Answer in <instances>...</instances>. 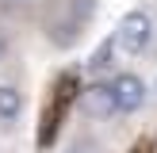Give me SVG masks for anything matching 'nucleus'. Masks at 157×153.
<instances>
[{
    "mask_svg": "<svg viewBox=\"0 0 157 153\" xmlns=\"http://www.w3.org/2000/svg\"><path fill=\"white\" fill-rule=\"evenodd\" d=\"M150 35H153V19L146 12H127L119 19V31H115V50L123 54H142L150 46Z\"/></svg>",
    "mask_w": 157,
    "mask_h": 153,
    "instance_id": "f257e3e1",
    "label": "nucleus"
},
{
    "mask_svg": "<svg viewBox=\"0 0 157 153\" xmlns=\"http://www.w3.org/2000/svg\"><path fill=\"white\" fill-rule=\"evenodd\" d=\"M81 111L88 115V119H111V115H119L111 84H88V88L81 92Z\"/></svg>",
    "mask_w": 157,
    "mask_h": 153,
    "instance_id": "f03ea898",
    "label": "nucleus"
},
{
    "mask_svg": "<svg viewBox=\"0 0 157 153\" xmlns=\"http://www.w3.org/2000/svg\"><path fill=\"white\" fill-rule=\"evenodd\" d=\"M111 92H115V107H119V111H138V107L146 103V84L138 80L134 73H119L111 80Z\"/></svg>",
    "mask_w": 157,
    "mask_h": 153,
    "instance_id": "7ed1b4c3",
    "label": "nucleus"
},
{
    "mask_svg": "<svg viewBox=\"0 0 157 153\" xmlns=\"http://www.w3.org/2000/svg\"><path fill=\"white\" fill-rule=\"evenodd\" d=\"M19 111H23V96L12 84H0V119L12 122V119H19Z\"/></svg>",
    "mask_w": 157,
    "mask_h": 153,
    "instance_id": "20e7f679",
    "label": "nucleus"
},
{
    "mask_svg": "<svg viewBox=\"0 0 157 153\" xmlns=\"http://www.w3.org/2000/svg\"><path fill=\"white\" fill-rule=\"evenodd\" d=\"M58 119H61V103L46 107V115H42V130H38V145H50V142H54V130H58Z\"/></svg>",
    "mask_w": 157,
    "mask_h": 153,
    "instance_id": "39448f33",
    "label": "nucleus"
},
{
    "mask_svg": "<svg viewBox=\"0 0 157 153\" xmlns=\"http://www.w3.org/2000/svg\"><path fill=\"white\" fill-rule=\"evenodd\" d=\"M111 54H115V38H104V42L96 46V54L88 58V69H92V73L107 69V65H111Z\"/></svg>",
    "mask_w": 157,
    "mask_h": 153,
    "instance_id": "423d86ee",
    "label": "nucleus"
},
{
    "mask_svg": "<svg viewBox=\"0 0 157 153\" xmlns=\"http://www.w3.org/2000/svg\"><path fill=\"white\" fill-rule=\"evenodd\" d=\"M4 54H8V42H4V35H0V61H4Z\"/></svg>",
    "mask_w": 157,
    "mask_h": 153,
    "instance_id": "0eeeda50",
    "label": "nucleus"
},
{
    "mask_svg": "<svg viewBox=\"0 0 157 153\" xmlns=\"http://www.w3.org/2000/svg\"><path fill=\"white\" fill-rule=\"evenodd\" d=\"M69 153H77V149H69Z\"/></svg>",
    "mask_w": 157,
    "mask_h": 153,
    "instance_id": "6e6552de",
    "label": "nucleus"
}]
</instances>
